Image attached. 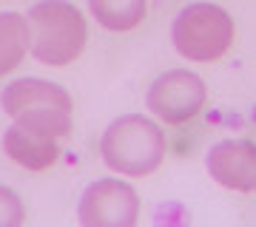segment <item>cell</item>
<instances>
[{"mask_svg": "<svg viewBox=\"0 0 256 227\" xmlns=\"http://www.w3.org/2000/svg\"><path fill=\"white\" fill-rule=\"evenodd\" d=\"M32 31V57L46 65H68L82 54L88 26L82 11L68 0H40L26 14Z\"/></svg>", "mask_w": 256, "mask_h": 227, "instance_id": "obj_1", "label": "cell"}, {"mask_svg": "<svg viewBox=\"0 0 256 227\" xmlns=\"http://www.w3.org/2000/svg\"><path fill=\"white\" fill-rule=\"evenodd\" d=\"M100 156L106 168L122 176H148L165 159L162 128L142 114H126L102 131Z\"/></svg>", "mask_w": 256, "mask_h": 227, "instance_id": "obj_2", "label": "cell"}, {"mask_svg": "<svg viewBox=\"0 0 256 227\" xmlns=\"http://www.w3.org/2000/svg\"><path fill=\"white\" fill-rule=\"evenodd\" d=\"M171 43L191 63H214L234 45V17L216 3H191L174 17Z\"/></svg>", "mask_w": 256, "mask_h": 227, "instance_id": "obj_3", "label": "cell"}, {"mask_svg": "<svg viewBox=\"0 0 256 227\" xmlns=\"http://www.w3.org/2000/svg\"><path fill=\"white\" fill-rule=\"evenodd\" d=\"M0 108L12 119H32L52 128L60 139L72 134V97L57 82L37 77L9 82L0 94Z\"/></svg>", "mask_w": 256, "mask_h": 227, "instance_id": "obj_4", "label": "cell"}, {"mask_svg": "<svg viewBox=\"0 0 256 227\" xmlns=\"http://www.w3.org/2000/svg\"><path fill=\"white\" fill-rule=\"evenodd\" d=\"M208 88L194 71H165L160 74L146 94V105L165 125H182L205 108Z\"/></svg>", "mask_w": 256, "mask_h": 227, "instance_id": "obj_5", "label": "cell"}, {"mask_svg": "<svg viewBox=\"0 0 256 227\" xmlns=\"http://www.w3.org/2000/svg\"><path fill=\"white\" fill-rule=\"evenodd\" d=\"M140 219L137 191L120 179H97L80 196L77 222L82 227H134Z\"/></svg>", "mask_w": 256, "mask_h": 227, "instance_id": "obj_6", "label": "cell"}, {"mask_svg": "<svg viewBox=\"0 0 256 227\" xmlns=\"http://www.w3.org/2000/svg\"><path fill=\"white\" fill-rule=\"evenodd\" d=\"M3 151L14 165L26 171H46L60 156V136L52 128L32 122V119H14L3 134Z\"/></svg>", "mask_w": 256, "mask_h": 227, "instance_id": "obj_7", "label": "cell"}, {"mask_svg": "<svg viewBox=\"0 0 256 227\" xmlns=\"http://www.w3.org/2000/svg\"><path fill=\"white\" fill-rule=\"evenodd\" d=\"M210 179L225 191L256 193V142L250 139H222L205 156Z\"/></svg>", "mask_w": 256, "mask_h": 227, "instance_id": "obj_8", "label": "cell"}, {"mask_svg": "<svg viewBox=\"0 0 256 227\" xmlns=\"http://www.w3.org/2000/svg\"><path fill=\"white\" fill-rule=\"evenodd\" d=\"M28 51H32L28 20L18 11L0 14V77L14 71Z\"/></svg>", "mask_w": 256, "mask_h": 227, "instance_id": "obj_9", "label": "cell"}, {"mask_svg": "<svg viewBox=\"0 0 256 227\" xmlns=\"http://www.w3.org/2000/svg\"><path fill=\"white\" fill-rule=\"evenodd\" d=\"M94 20L108 31H131L142 23L148 0H88Z\"/></svg>", "mask_w": 256, "mask_h": 227, "instance_id": "obj_10", "label": "cell"}, {"mask_svg": "<svg viewBox=\"0 0 256 227\" xmlns=\"http://www.w3.org/2000/svg\"><path fill=\"white\" fill-rule=\"evenodd\" d=\"M26 222V210L23 202L12 188L0 185V227H20Z\"/></svg>", "mask_w": 256, "mask_h": 227, "instance_id": "obj_11", "label": "cell"}]
</instances>
